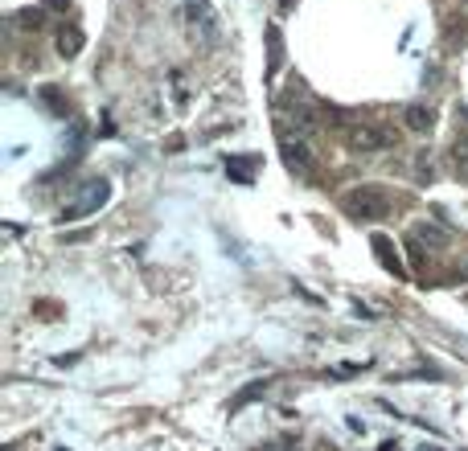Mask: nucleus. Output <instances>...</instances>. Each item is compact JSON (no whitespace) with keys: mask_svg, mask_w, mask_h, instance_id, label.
Here are the masks:
<instances>
[{"mask_svg":"<svg viewBox=\"0 0 468 451\" xmlns=\"http://www.w3.org/2000/svg\"><path fill=\"white\" fill-rule=\"evenodd\" d=\"M395 144H399V132L390 123H353L345 132V148L357 156H374V152H386Z\"/></svg>","mask_w":468,"mask_h":451,"instance_id":"obj_2","label":"nucleus"},{"mask_svg":"<svg viewBox=\"0 0 468 451\" xmlns=\"http://www.w3.org/2000/svg\"><path fill=\"white\" fill-rule=\"evenodd\" d=\"M46 9H54V13H62V9H70V0H46Z\"/></svg>","mask_w":468,"mask_h":451,"instance_id":"obj_17","label":"nucleus"},{"mask_svg":"<svg viewBox=\"0 0 468 451\" xmlns=\"http://www.w3.org/2000/svg\"><path fill=\"white\" fill-rule=\"evenodd\" d=\"M452 165L460 177H468V135H456V144H452Z\"/></svg>","mask_w":468,"mask_h":451,"instance_id":"obj_13","label":"nucleus"},{"mask_svg":"<svg viewBox=\"0 0 468 451\" xmlns=\"http://www.w3.org/2000/svg\"><path fill=\"white\" fill-rule=\"evenodd\" d=\"M17 21H21V29H41V21H46V13H41V9H21L17 13Z\"/></svg>","mask_w":468,"mask_h":451,"instance_id":"obj_15","label":"nucleus"},{"mask_svg":"<svg viewBox=\"0 0 468 451\" xmlns=\"http://www.w3.org/2000/svg\"><path fill=\"white\" fill-rule=\"evenodd\" d=\"M415 238H419V242H427V247H435V251H439V247H448V234H444V230H435V226H415Z\"/></svg>","mask_w":468,"mask_h":451,"instance_id":"obj_14","label":"nucleus"},{"mask_svg":"<svg viewBox=\"0 0 468 451\" xmlns=\"http://www.w3.org/2000/svg\"><path fill=\"white\" fill-rule=\"evenodd\" d=\"M37 95H41V103H46V107H50L54 115H62V119H66L70 103L62 99V90H58V86H41V90H37Z\"/></svg>","mask_w":468,"mask_h":451,"instance_id":"obj_10","label":"nucleus"},{"mask_svg":"<svg viewBox=\"0 0 468 451\" xmlns=\"http://www.w3.org/2000/svg\"><path fill=\"white\" fill-rule=\"evenodd\" d=\"M370 247L378 251V263H382L390 275H399V279H407V267H402V259H399V251H395V242L386 234H370Z\"/></svg>","mask_w":468,"mask_h":451,"instance_id":"obj_4","label":"nucleus"},{"mask_svg":"<svg viewBox=\"0 0 468 451\" xmlns=\"http://www.w3.org/2000/svg\"><path fill=\"white\" fill-rule=\"evenodd\" d=\"M263 394H268V382H251L247 390H238V394H234V402H230V415H234V410H243L247 402L263 398Z\"/></svg>","mask_w":468,"mask_h":451,"instance_id":"obj_11","label":"nucleus"},{"mask_svg":"<svg viewBox=\"0 0 468 451\" xmlns=\"http://www.w3.org/2000/svg\"><path fill=\"white\" fill-rule=\"evenodd\" d=\"M284 66V37H280V25H268V78H275Z\"/></svg>","mask_w":468,"mask_h":451,"instance_id":"obj_9","label":"nucleus"},{"mask_svg":"<svg viewBox=\"0 0 468 451\" xmlns=\"http://www.w3.org/2000/svg\"><path fill=\"white\" fill-rule=\"evenodd\" d=\"M460 119H464V135H468V103L460 107Z\"/></svg>","mask_w":468,"mask_h":451,"instance_id":"obj_18","label":"nucleus"},{"mask_svg":"<svg viewBox=\"0 0 468 451\" xmlns=\"http://www.w3.org/2000/svg\"><path fill=\"white\" fill-rule=\"evenodd\" d=\"M226 172H230V181H243V185H251V177H255V156H247V160H234V156H230V165H226Z\"/></svg>","mask_w":468,"mask_h":451,"instance_id":"obj_12","label":"nucleus"},{"mask_svg":"<svg viewBox=\"0 0 468 451\" xmlns=\"http://www.w3.org/2000/svg\"><path fill=\"white\" fill-rule=\"evenodd\" d=\"M284 165L292 168V172H300V177H308V172H312V152L304 148V140H292V135H284Z\"/></svg>","mask_w":468,"mask_h":451,"instance_id":"obj_5","label":"nucleus"},{"mask_svg":"<svg viewBox=\"0 0 468 451\" xmlns=\"http://www.w3.org/2000/svg\"><path fill=\"white\" fill-rule=\"evenodd\" d=\"M189 21L198 25L201 41H218V21H214V13H210L205 0H198V9H189Z\"/></svg>","mask_w":468,"mask_h":451,"instance_id":"obj_7","label":"nucleus"},{"mask_svg":"<svg viewBox=\"0 0 468 451\" xmlns=\"http://www.w3.org/2000/svg\"><path fill=\"white\" fill-rule=\"evenodd\" d=\"M107 197H111V185L103 181H86L83 189H78V201H70L66 209H62V222H78V217H91L99 214L103 205H107Z\"/></svg>","mask_w":468,"mask_h":451,"instance_id":"obj_3","label":"nucleus"},{"mask_svg":"<svg viewBox=\"0 0 468 451\" xmlns=\"http://www.w3.org/2000/svg\"><path fill=\"white\" fill-rule=\"evenodd\" d=\"M83 46H86V37H83L78 25H62V29H58V53H62V58L83 53Z\"/></svg>","mask_w":468,"mask_h":451,"instance_id":"obj_8","label":"nucleus"},{"mask_svg":"<svg viewBox=\"0 0 468 451\" xmlns=\"http://www.w3.org/2000/svg\"><path fill=\"white\" fill-rule=\"evenodd\" d=\"M402 123H407V132H432L435 128V111L432 107H423V103H411L407 111H402Z\"/></svg>","mask_w":468,"mask_h":451,"instance_id":"obj_6","label":"nucleus"},{"mask_svg":"<svg viewBox=\"0 0 468 451\" xmlns=\"http://www.w3.org/2000/svg\"><path fill=\"white\" fill-rule=\"evenodd\" d=\"M284 9H292V0H284Z\"/></svg>","mask_w":468,"mask_h":451,"instance_id":"obj_19","label":"nucleus"},{"mask_svg":"<svg viewBox=\"0 0 468 451\" xmlns=\"http://www.w3.org/2000/svg\"><path fill=\"white\" fill-rule=\"evenodd\" d=\"M390 193H386L382 185H353L345 189V197H341V209L350 222H382L390 214Z\"/></svg>","mask_w":468,"mask_h":451,"instance_id":"obj_1","label":"nucleus"},{"mask_svg":"<svg viewBox=\"0 0 468 451\" xmlns=\"http://www.w3.org/2000/svg\"><path fill=\"white\" fill-rule=\"evenodd\" d=\"M432 152H419V160H415V172H419V181H432L435 177V168H432V160H427Z\"/></svg>","mask_w":468,"mask_h":451,"instance_id":"obj_16","label":"nucleus"}]
</instances>
